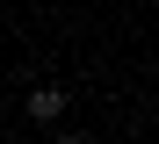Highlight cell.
Returning <instances> with one entry per match:
<instances>
[{"label": "cell", "mask_w": 159, "mask_h": 144, "mask_svg": "<svg viewBox=\"0 0 159 144\" xmlns=\"http://www.w3.org/2000/svg\"><path fill=\"white\" fill-rule=\"evenodd\" d=\"M65 108H72L65 86H29V101H22V115H29V123H43V130H58V123H65Z\"/></svg>", "instance_id": "1"}, {"label": "cell", "mask_w": 159, "mask_h": 144, "mask_svg": "<svg viewBox=\"0 0 159 144\" xmlns=\"http://www.w3.org/2000/svg\"><path fill=\"white\" fill-rule=\"evenodd\" d=\"M58 144H87V137H80V130H58Z\"/></svg>", "instance_id": "2"}, {"label": "cell", "mask_w": 159, "mask_h": 144, "mask_svg": "<svg viewBox=\"0 0 159 144\" xmlns=\"http://www.w3.org/2000/svg\"><path fill=\"white\" fill-rule=\"evenodd\" d=\"M0 7H7V0H0Z\"/></svg>", "instance_id": "3"}]
</instances>
